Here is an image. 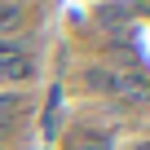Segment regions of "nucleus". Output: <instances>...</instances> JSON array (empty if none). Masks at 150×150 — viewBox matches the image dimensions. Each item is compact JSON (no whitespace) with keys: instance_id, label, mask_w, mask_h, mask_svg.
Instances as JSON below:
<instances>
[{"instance_id":"obj_1","label":"nucleus","mask_w":150,"mask_h":150,"mask_svg":"<svg viewBox=\"0 0 150 150\" xmlns=\"http://www.w3.org/2000/svg\"><path fill=\"white\" fill-rule=\"evenodd\" d=\"M35 75V57L31 53H13V57H0V80H31Z\"/></svg>"},{"instance_id":"obj_2","label":"nucleus","mask_w":150,"mask_h":150,"mask_svg":"<svg viewBox=\"0 0 150 150\" xmlns=\"http://www.w3.org/2000/svg\"><path fill=\"white\" fill-rule=\"evenodd\" d=\"M18 22H22V5H18V0H13V5H0V35L18 31Z\"/></svg>"},{"instance_id":"obj_3","label":"nucleus","mask_w":150,"mask_h":150,"mask_svg":"<svg viewBox=\"0 0 150 150\" xmlns=\"http://www.w3.org/2000/svg\"><path fill=\"white\" fill-rule=\"evenodd\" d=\"M97 22H102V27H110V31H115V27H119V22H124V9H119V5H110V9H102V13H97Z\"/></svg>"},{"instance_id":"obj_4","label":"nucleus","mask_w":150,"mask_h":150,"mask_svg":"<svg viewBox=\"0 0 150 150\" xmlns=\"http://www.w3.org/2000/svg\"><path fill=\"white\" fill-rule=\"evenodd\" d=\"M18 110V97L13 93H0V124H5V115H13Z\"/></svg>"},{"instance_id":"obj_5","label":"nucleus","mask_w":150,"mask_h":150,"mask_svg":"<svg viewBox=\"0 0 150 150\" xmlns=\"http://www.w3.org/2000/svg\"><path fill=\"white\" fill-rule=\"evenodd\" d=\"M137 150H150V141H141V146H137Z\"/></svg>"},{"instance_id":"obj_6","label":"nucleus","mask_w":150,"mask_h":150,"mask_svg":"<svg viewBox=\"0 0 150 150\" xmlns=\"http://www.w3.org/2000/svg\"><path fill=\"white\" fill-rule=\"evenodd\" d=\"M0 5H13V0H0Z\"/></svg>"}]
</instances>
